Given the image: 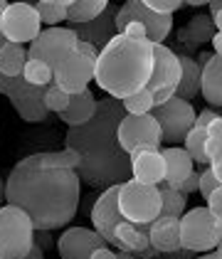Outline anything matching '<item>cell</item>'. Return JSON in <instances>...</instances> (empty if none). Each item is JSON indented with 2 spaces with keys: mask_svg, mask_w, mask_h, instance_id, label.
Here are the masks:
<instances>
[{
  "mask_svg": "<svg viewBox=\"0 0 222 259\" xmlns=\"http://www.w3.org/2000/svg\"><path fill=\"white\" fill-rule=\"evenodd\" d=\"M210 168H212V173H215L217 183L222 185V160H220V163H210Z\"/></svg>",
  "mask_w": 222,
  "mask_h": 259,
  "instance_id": "47",
  "label": "cell"
},
{
  "mask_svg": "<svg viewBox=\"0 0 222 259\" xmlns=\"http://www.w3.org/2000/svg\"><path fill=\"white\" fill-rule=\"evenodd\" d=\"M119 210L126 222L151 225L161 218V193L156 185H143L139 180H126L119 185Z\"/></svg>",
  "mask_w": 222,
  "mask_h": 259,
  "instance_id": "6",
  "label": "cell"
},
{
  "mask_svg": "<svg viewBox=\"0 0 222 259\" xmlns=\"http://www.w3.org/2000/svg\"><path fill=\"white\" fill-rule=\"evenodd\" d=\"M183 148L188 151V156L193 158V163L210 165V158H207V131L202 126H198V123L193 126V131L183 141Z\"/></svg>",
  "mask_w": 222,
  "mask_h": 259,
  "instance_id": "29",
  "label": "cell"
},
{
  "mask_svg": "<svg viewBox=\"0 0 222 259\" xmlns=\"http://www.w3.org/2000/svg\"><path fill=\"white\" fill-rule=\"evenodd\" d=\"M106 0H69L67 8V22L72 25H86V22L97 20L101 13L106 10Z\"/></svg>",
  "mask_w": 222,
  "mask_h": 259,
  "instance_id": "27",
  "label": "cell"
},
{
  "mask_svg": "<svg viewBox=\"0 0 222 259\" xmlns=\"http://www.w3.org/2000/svg\"><path fill=\"white\" fill-rule=\"evenodd\" d=\"M200 176H202V170H198V168H193V173H190L188 178L183 180L181 185H175V188L181 190L183 195H190V193H198V185H200Z\"/></svg>",
  "mask_w": 222,
  "mask_h": 259,
  "instance_id": "37",
  "label": "cell"
},
{
  "mask_svg": "<svg viewBox=\"0 0 222 259\" xmlns=\"http://www.w3.org/2000/svg\"><path fill=\"white\" fill-rule=\"evenodd\" d=\"M212 254H215V257H220V259H222V242H220V244H217V247H215V249H212Z\"/></svg>",
  "mask_w": 222,
  "mask_h": 259,
  "instance_id": "50",
  "label": "cell"
},
{
  "mask_svg": "<svg viewBox=\"0 0 222 259\" xmlns=\"http://www.w3.org/2000/svg\"><path fill=\"white\" fill-rule=\"evenodd\" d=\"M77 45L79 37L72 27H47L27 45V57L40 60L50 69H55L64 57H69L77 50Z\"/></svg>",
  "mask_w": 222,
  "mask_h": 259,
  "instance_id": "10",
  "label": "cell"
},
{
  "mask_svg": "<svg viewBox=\"0 0 222 259\" xmlns=\"http://www.w3.org/2000/svg\"><path fill=\"white\" fill-rule=\"evenodd\" d=\"M126 116L121 101L104 97L97 104V114L84 126H72L64 136V148L79 153L77 176L94 190H106L131 180V158L119 143V123Z\"/></svg>",
  "mask_w": 222,
  "mask_h": 259,
  "instance_id": "2",
  "label": "cell"
},
{
  "mask_svg": "<svg viewBox=\"0 0 222 259\" xmlns=\"http://www.w3.org/2000/svg\"><path fill=\"white\" fill-rule=\"evenodd\" d=\"M131 178L143 185H158L165 180V160L161 148H151L131 156Z\"/></svg>",
  "mask_w": 222,
  "mask_h": 259,
  "instance_id": "19",
  "label": "cell"
},
{
  "mask_svg": "<svg viewBox=\"0 0 222 259\" xmlns=\"http://www.w3.org/2000/svg\"><path fill=\"white\" fill-rule=\"evenodd\" d=\"M45 106H47L50 114H62L69 106V94L64 89H60L57 84H50L47 94H45Z\"/></svg>",
  "mask_w": 222,
  "mask_h": 259,
  "instance_id": "33",
  "label": "cell"
},
{
  "mask_svg": "<svg viewBox=\"0 0 222 259\" xmlns=\"http://www.w3.org/2000/svg\"><path fill=\"white\" fill-rule=\"evenodd\" d=\"M97 104H99V99L94 97V92L84 89L79 94H69V106L62 114H57V116L69 128L72 126H84L86 121H92V116L97 114Z\"/></svg>",
  "mask_w": 222,
  "mask_h": 259,
  "instance_id": "22",
  "label": "cell"
},
{
  "mask_svg": "<svg viewBox=\"0 0 222 259\" xmlns=\"http://www.w3.org/2000/svg\"><path fill=\"white\" fill-rule=\"evenodd\" d=\"M37 13H40V20L50 27H57L62 20H67V8H69V0H40L35 3Z\"/></svg>",
  "mask_w": 222,
  "mask_h": 259,
  "instance_id": "30",
  "label": "cell"
},
{
  "mask_svg": "<svg viewBox=\"0 0 222 259\" xmlns=\"http://www.w3.org/2000/svg\"><path fill=\"white\" fill-rule=\"evenodd\" d=\"M94 67L97 62L74 50L52 69V84H57L67 94H79L84 89H89V81L94 79Z\"/></svg>",
  "mask_w": 222,
  "mask_h": 259,
  "instance_id": "14",
  "label": "cell"
},
{
  "mask_svg": "<svg viewBox=\"0 0 222 259\" xmlns=\"http://www.w3.org/2000/svg\"><path fill=\"white\" fill-rule=\"evenodd\" d=\"M143 259H148V257H143Z\"/></svg>",
  "mask_w": 222,
  "mask_h": 259,
  "instance_id": "52",
  "label": "cell"
},
{
  "mask_svg": "<svg viewBox=\"0 0 222 259\" xmlns=\"http://www.w3.org/2000/svg\"><path fill=\"white\" fill-rule=\"evenodd\" d=\"M92 259H116V252H114V249H109V247L104 244L101 249H97V252L92 254Z\"/></svg>",
  "mask_w": 222,
  "mask_h": 259,
  "instance_id": "43",
  "label": "cell"
},
{
  "mask_svg": "<svg viewBox=\"0 0 222 259\" xmlns=\"http://www.w3.org/2000/svg\"><path fill=\"white\" fill-rule=\"evenodd\" d=\"M146 5H148L153 13H158V15H173L175 10L185 8L181 0H146Z\"/></svg>",
  "mask_w": 222,
  "mask_h": 259,
  "instance_id": "36",
  "label": "cell"
},
{
  "mask_svg": "<svg viewBox=\"0 0 222 259\" xmlns=\"http://www.w3.org/2000/svg\"><path fill=\"white\" fill-rule=\"evenodd\" d=\"M212 55L222 57V32H215V37H212Z\"/></svg>",
  "mask_w": 222,
  "mask_h": 259,
  "instance_id": "46",
  "label": "cell"
},
{
  "mask_svg": "<svg viewBox=\"0 0 222 259\" xmlns=\"http://www.w3.org/2000/svg\"><path fill=\"white\" fill-rule=\"evenodd\" d=\"M210 57H212V52H207V50H200V52H198V60H195V64H198V67H205V64H207V62H210Z\"/></svg>",
  "mask_w": 222,
  "mask_h": 259,
  "instance_id": "45",
  "label": "cell"
},
{
  "mask_svg": "<svg viewBox=\"0 0 222 259\" xmlns=\"http://www.w3.org/2000/svg\"><path fill=\"white\" fill-rule=\"evenodd\" d=\"M200 97L210 106H222V57L212 55L202 67V89Z\"/></svg>",
  "mask_w": 222,
  "mask_h": 259,
  "instance_id": "25",
  "label": "cell"
},
{
  "mask_svg": "<svg viewBox=\"0 0 222 259\" xmlns=\"http://www.w3.org/2000/svg\"><path fill=\"white\" fill-rule=\"evenodd\" d=\"M5 205V180L0 178V207Z\"/></svg>",
  "mask_w": 222,
  "mask_h": 259,
  "instance_id": "48",
  "label": "cell"
},
{
  "mask_svg": "<svg viewBox=\"0 0 222 259\" xmlns=\"http://www.w3.org/2000/svg\"><path fill=\"white\" fill-rule=\"evenodd\" d=\"M89 218H92V230L106 244L119 247L116 227H119V222H123V215H121V210H119V185H111V188L101 190L99 195H97V200L92 202Z\"/></svg>",
  "mask_w": 222,
  "mask_h": 259,
  "instance_id": "13",
  "label": "cell"
},
{
  "mask_svg": "<svg viewBox=\"0 0 222 259\" xmlns=\"http://www.w3.org/2000/svg\"><path fill=\"white\" fill-rule=\"evenodd\" d=\"M25 259H45V249H42L40 244H32V249L27 252V257Z\"/></svg>",
  "mask_w": 222,
  "mask_h": 259,
  "instance_id": "44",
  "label": "cell"
},
{
  "mask_svg": "<svg viewBox=\"0 0 222 259\" xmlns=\"http://www.w3.org/2000/svg\"><path fill=\"white\" fill-rule=\"evenodd\" d=\"M195 259H220V257H215V254L210 252V254H198V257H195Z\"/></svg>",
  "mask_w": 222,
  "mask_h": 259,
  "instance_id": "51",
  "label": "cell"
},
{
  "mask_svg": "<svg viewBox=\"0 0 222 259\" xmlns=\"http://www.w3.org/2000/svg\"><path fill=\"white\" fill-rule=\"evenodd\" d=\"M215 32H217V30H215V25H212L210 13H195L183 27H178V47H181V55L190 57V52H195L200 45L212 42Z\"/></svg>",
  "mask_w": 222,
  "mask_h": 259,
  "instance_id": "18",
  "label": "cell"
},
{
  "mask_svg": "<svg viewBox=\"0 0 222 259\" xmlns=\"http://www.w3.org/2000/svg\"><path fill=\"white\" fill-rule=\"evenodd\" d=\"M220 183L215 178V173H212V168L207 165V168H202V176H200V185H198V193H200L202 198L207 200L212 193H215V188H217Z\"/></svg>",
  "mask_w": 222,
  "mask_h": 259,
  "instance_id": "35",
  "label": "cell"
},
{
  "mask_svg": "<svg viewBox=\"0 0 222 259\" xmlns=\"http://www.w3.org/2000/svg\"><path fill=\"white\" fill-rule=\"evenodd\" d=\"M52 165L57 168H67V170H77L79 168V153L77 151H69V148H62V151H47Z\"/></svg>",
  "mask_w": 222,
  "mask_h": 259,
  "instance_id": "34",
  "label": "cell"
},
{
  "mask_svg": "<svg viewBox=\"0 0 222 259\" xmlns=\"http://www.w3.org/2000/svg\"><path fill=\"white\" fill-rule=\"evenodd\" d=\"M119 143H121L123 153L131 158L134 153H141V151H151V148H161L163 143V134L158 121L153 119L151 114H143V116H123L119 123Z\"/></svg>",
  "mask_w": 222,
  "mask_h": 259,
  "instance_id": "12",
  "label": "cell"
},
{
  "mask_svg": "<svg viewBox=\"0 0 222 259\" xmlns=\"http://www.w3.org/2000/svg\"><path fill=\"white\" fill-rule=\"evenodd\" d=\"M35 244L32 220L15 205L0 207V259H25Z\"/></svg>",
  "mask_w": 222,
  "mask_h": 259,
  "instance_id": "5",
  "label": "cell"
},
{
  "mask_svg": "<svg viewBox=\"0 0 222 259\" xmlns=\"http://www.w3.org/2000/svg\"><path fill=\"white\" fill-rule=\"evenodd\" d=\"M0 32L5 42L30 45L42 32L40 13L32 3H8L0 15Z\"/></svg>",
  "mask_w": 222,
  "mask_h": 259,
  "instance_id": "11",
  "label": "cell"
},
{
  "mask_svg": "<svg viewBox=\"0 0 222 259\" xmlns=\"http://www.w3.org/2000/svg\"><path fill=\"white\" fill-rule=\"evenodd\" d=\"M5 0H0V15H3V10H5ZM3 45H5V37H3V32H0V50H3Z\"/></svg>",
  "mask_w": 222,
  "mask_h": 259,
  "instance_id": "49",
  "label": "cell"
},
{
  "mask_svg": "<svg viewBox=\"0 0 222 259\" xmlns=\"http://www.w3.org/2000/svg\"><path fill=\"white\" fill-rule=\"evenodd\" d=\"M156 188H158V193H161V215L181 220L183 215H185V210H188V195H183L175 185H170V183H165V180L158 183Z\"/></svg>",
  "mask_w": 222,
  "mask_h": 259,
  "instance_id": "28",
  "label": "cell"
},
{
  "mask_svg": "<svg viewBox=\"0 0 222 259\" xmlns=\"http://www.w3.org/2000/svg\"><path fill=\"white\" fill-rule=\"evenodd\" d=\"M148 242L158 254H168L181 249V220L178 218H156L148 225Z\"/></svg>",
  "mask_w": 222,
  "mask_h": 259,
  "instance_id": "21",
  "label": "cell"
},
{
  "mask_svg": "<svg viewBox=\"0 0 222 259\" xmlns=\"http://www.w3.org/2000/svg\"><path fill=\"white\" fill-rule=\"evenodd\" d=\"M131 22H139L146 27V35H148V42L151 45H163L165 37L173 32V15H158L153 13L146 0H126L119 13H116V20H114V27H116V35H121L126 30V25Z\"/></svg>",
  "mask_w": 222,
  "mask_h": 259,
  "instance_id": "8",
  "label": "cell"
},
{
  "mask_svg": "<svg viewBox=\"0 0 222 259\" xmlns=\"http://www.w3.org/2000/svg\"><path fill=\"white\" fill-rule=\"evenodd\" d=\"M161 153L165 160V183L181 185L195 168L193 158L188 156V151L183 146H168V148H161Z\"/></svg>",
  "mask_w": 222,
  "mask_h": 259,
  "instance_id": "23",
  "label": "cell"
},
{
  "mask_svg": "<svg viewBox=\"0 0 222 259\" xmlns=\"http://www.w3.org/2000/svg\"><path fill=\"white\" fill-rule=\"evenodd\" d=\"M35 244H40L42 249H50L55 244L52 239V232H45V230H35Z\"/></svg>",
  "mask_w": 222,
  "mask_h": 259,
  "instance_id": "40",
  "label": "cell"
},
{
  "mask_svg": "<svg viewBox=\"0 0 222 259\" xmlns=\"http://www.w3.org/2000/svg\"><path fill=\"white\" fill-rule=\"evenodd\" d=\"M222 242V220L215 218L205 205L185 210L181 218V247L193 254H210Z\"/></svg>",
  "mask_w": 222,
  "mask_h": 259,
  "instance_id": "4",
  "label": "cell"
},
{
  "mask_svg": "<svg viewBox=\"0 0 222 259\" xmlns=\"http://www.w3.org/2000/svg\"><path fill=\"white\" fill-rule=\"evenodd\" d=\"M198 254H193L190 249H175V252H168V254H158L156 259H195Z\"/></svg>",
  "mask_w": 222,
  "mask_h": 259,
  "instance_id": "42",
  "label": "cell"
},
{
  "mask_svg": "<svg viewBox=\"0 0 222 259\" xmlns=\"http://www.w3.org/2000/svg\"><path fill=\"white\" fill-rule=\"evenodd\" d=\"M81 202L77 170L52 165L50 153L40 151L18 160L5 180V205L20 207L35 230L55 232L67 227Z\"/></svg>",
  "mask_w": 222,
  "mask_h": 259,
  "instance_id": "1",
  "label": "cell"
},
{
  "mask_svg": "<svg viewBox=\"0 0 222 259\" xmlns=\"http://www.w3.org/2000/svg\"><path fill=\"white\" fill-rule=\"evenodd\" d=\"M181 81V62H178V52L170 50L168 45H153V72L151 79L146 84V89L151 94L156 92H175Z\"/></svg>",
  "mask_w": 222,
  "mask_h": 259,
  "instance_id": "15",
  "label": "cell"
},
{
  "mask_svg": "<svg viewBox=\"0 0 222 259\" xmlns=\"http://www.w3.org/2000/svg\"><path fill=\"white\" fill-rule=\"evenodd\" d=\"M121 106L128 116H143V114H151L156 104H153V94H151L148 89H141V92L126 97V99L121 101Z\"/></svg>",
  "mask_w": 222,
  "mask_h": 259,
  "instance_id": "31",
  "label": "cell"
},
{
  "mask_svg": "<svg viewBox=\"0 0 222 259\" xmlns=\"http://www.w3.org/2000/svg\"><path fill=\"white\" fill-rule=\"evenodd\" d=\"M116 13H119V5H116V3H109L106 10L101 13L97 20L86 22V25H72V30L77 32L79 42H89L92 47H97L101 52L109 42L116 37V27H114Z\"/></svg>",
  "mask_w": 222,
  "mask_h": 259,
  "instance_id": "17",
  "label": "cell"
},
{
  "mask_svg": "<svg viewBox=\"0 0 222 259\" xmlns=\"http://www.w3.org/2000/svg\"><path fill=\"white\" fill-rule=\"evenodd\" d=\"M104 244L106 242L89 227H67L57 239V254L60 259H92Z\"/></svg>",
  "mask_w": 222,
  "mask_h": 259,
  "instance_id": "16",
  "label": "cell"
},
{
  "mask_svg": "<svg viewBox=\"0 0 222 259\" xmlns=\"http://www.w3.org/2000/svg\"><path fill=\"white\" fill-rule=\"evenodd\" d=\"M151 116L158 121V126H161L163 143L181 146L183 141H185V136L193 131L198 111L193 109L190 101H183L178 97H173L170 101H165L161 106H153Z\"/></svg>",
  "mask_w": 222,
  "mask_h": 259,
  "instance_id": "9",
  "label": "cell"
},
{
  "mask_svg": "<svg viewBox=\"0 0 222 259\" xmlns=\"http://www.w3.org/2000/svg\"><path fill=\"white\" fill-rule=\"evenodd\" d=\"M116 239H119V249L131 252V254H136L139 259L158 257V252L148 242V225H134V222H126L123 220V222H119V227H116Z\"/></svg>",
  "mask_w": 222,
  "mask_h": 259,
  "instance_id": "20",
  "label": "cell"
},
{
  "mask_svg": "<svg viewBox=\"0 0 222 259\" xmlns=\"http://www.w3.org/2000/svg\"><path fill=\"white\" fill-rule=\"evenodd\" d=\"M205 207H207L215 218L222 220V185H217V188H215V193L207 198V205H205Z\"/></svg>",
  "mask_w": 222,
  "mask_h": 259,
  "instance_id": "38",
  "label": "cell"
},
{
  "mask_svg": "<svg viewBox=\"0 0 222 259\" xmlns=\"http://www.w3.org/2000/svg\"><path fill=\"white\" fill-rule=\"evenodd\" d=\"M22 79L27 84H32V87H50L52 84V69L40 60H27Z\"/></svg>",
  "mask_w": 222,
  "mask_h": 259,
  "instance_id": "32",
  "label": "cell"
},
{
  "mask_svg": "<svg viewBox=\"0 0 222 259\" xmlns=\"http://www.w3.org/2000/svg\"><path fill=\"white\" fill-rule=\"evenodd\" d=\"M77 52H79V55H84V57H89V60H99V50H97V47H92V45H89V42H79V45H77Z\"/></svg>",
  "mask_w": 222,
  "mask_h": 259,
  "instance_id": "41",
  "label": "cell"
},
{
  "mask_svg": "<svg viewBox=\"0 0 222 259\" xmlns=\"http://www.w3.org/2000/svg\"><path fill=\"white\" fill-rule=\"evenodd\" d=\"M0 94H5L13 109L18 111V116L27 123H40L50 116L47 106H45V94L47 87H32L22 77H5L0 74Z\"/></svg>",
  "mask_w": 222,
  "mask_h": 259,
  "instance_id": "7",
  "label": "cell"
},
{
  "mask_svg": "<svg viewBox=\"0 0 222 259\" xmlns=\"http://www.w3.org/2000/svg\"><path fill=\"white\" fill-rule=\"evenodd\" d=\"M217 116H220V114H217L215 109H202V111H198V116H195V123L202 126V128H207L212 121L217 119Z\"/></svg>",
  "mask_w": 222,
  "mask_h": 259,
  "instance_id": "39",
  "label": "cell"
},
{
  "mask_svg": "<svg viewBox=\"0 0 222 259\" xmlns=\"http://www.w3.org/2000/svg\"><path fill=\"white\" fill-rule=\"evenodd\" d=\"M178 62H181V81L175 87V97L183 101H193L195 97H200L202 69L195 64L193 57H185V55H178Z\"/></svg>",
  "mask_w": 222,
  "mask_h": 259,
  "instance_id": "24",
  "label": "cell"
},
{
  "mask_svg": "<svg viewBox=\"0 0 222 259\" xmlns=\"http://www.w3.org/2000/svg\"><path fill=\"white\" fill-rule=\"evenodd\" d=\"M153 72V45L116 35L104 50L94 67V81L106 97L123 101L126 97L146 89Z\"/></svg>",
  "mask_w": 222,
  "mask_h": 259,
  "instance_id": "3",
  "label": "cell"
},
{
  "mask_svg": "<svg viewBox=\"0 0 222 259\" xmlns=\"http://www.w3.org/2000/svg\"><path fill=\"white\" fill-rule=\"evenodd\" d=\"M27 47L15 45V42H5L0 50V74L5 77H22L25 64H27Z\"/></svg>",
  "mask_w": 222,
  "mask_h": 259,
  "instance_id": "26",
  "label": "cell"
}]
</instances>
